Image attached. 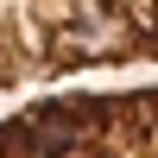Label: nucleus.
Returning <instances> with one entry per match:
<instances>
[{"mask_svg":"<svg viewBox=\"0 0 158 158\" xmlns=\"http://www.w3.org/2000/svg\"><path fill=\"white\" fill-rule=\"evenodd\" d=\"M158 63V0H0V89Z\"/></svg>","mask_w":158,"mask_h":158,"instance_id":"1","label":"nucleus"},{"mask_svg":"<svg viewBox=\"0 0 158 158\" xmlns=\"http://www.w3.org/2000/svg\"><path fill=\"white\" fill-rule=\"evenodd\" d=\"M0 158H158V89L25 101L0 120Z\"/></svg>","mask_w":158,"mask_h":158,"instance_id":"2","label":"nucleus"}]
</instances>
